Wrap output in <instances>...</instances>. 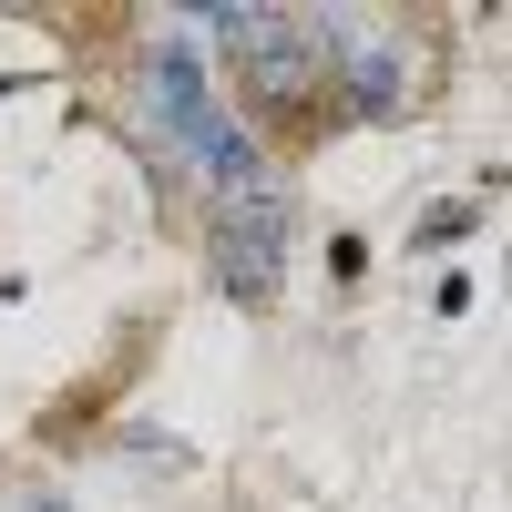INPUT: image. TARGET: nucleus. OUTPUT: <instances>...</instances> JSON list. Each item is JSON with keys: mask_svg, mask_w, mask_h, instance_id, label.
<instances>
[{"mask_svg": "<svg viewBox=\"0 0 512 512\" xmlns=\"http://www.w3.org/2000/svg\"><path fill=\"white\" fill-rule=\"evenodd\" d=\"M205 31H216V52L236 62V82H246V103L277 123V134H328V113H338V93H328V21L318 11H267V0H216V11H195Z\"/></svg>", "mask_w": 512, "mask_h": 512, "instance_id": "nucleus-1", "label": "nucleus"}, {"mask_svg": "<svg viewBox=\"0 0 512 512\" xmlns=\"http://www.w3.org/2000/svg\"><path fill=\"white\" fill-rule=\"evenodd\" d=\"M154 93H164V134H175L195 164H205V185H216V205L226 195H246V185H267V154H256V134L205 93V62L185 52V41H154Z\"/></svg>", "mask_w": 512, "mask_h": 512, "instance_id": "nucleus-2", "label": "nucleus"}, {"mask_svg": "<svg viewBox=\"0 0 512 512\" xmlns=\"http://www.w3.org/2000/svg\"><path fill=\"white\" fill-rule=\"evenodd\" d=\"M328 93L349 123H410V72H400V31L369 11H328Z\"/></svg>", "mask_w": 512, "mask_h": 512, "instance_id": "nucleus-4", "label": "nucleus"}, {"mask_svg": "<svg viewBox=\"0 0 512 512\" xmlns=\"http://www.w3.org/2000/svg\"><path fill=\"white\" fill-rule=\"evenodd\" d=\"M287 236H297V205H287L277 175L216 205V246H205V267H216V287L236 297V308H267V297H277V277H287Z\"/></svg>", "mask_w": 512, "mask_h": 512, "instance_id": "nucleus-3", "label": "nucleus"}, {"mask_svg": "<svg viewBox=\"0 0 512 512\" xmlns=\"http://www.w3.org/2000/svg\"><path fill=\"white\" fill-rule=\"evenodd\" d=\"M472 216H482V195H461V205H431V226H420V236H461Z\"/></svg>", "mask_w": 512, "mask_h": 512, "instance_id": "nucleus-5", "label": "nucleus"}]
</instances>
